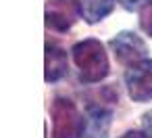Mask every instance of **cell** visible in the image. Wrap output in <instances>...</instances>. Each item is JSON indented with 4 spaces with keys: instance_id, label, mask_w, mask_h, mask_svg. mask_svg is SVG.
Masks as SVG:
<instances>
[{
    "instance_id": "1",
    "label": "cell",
    "mask_w": 152,
    "mask_h": 138,
    "mask_svg": "<svg viewBox=\"0 0 152 138\" xmlns=\"http://www.w3.org/2000/svg\"><path fill=\"white\" fill-rule=\"evenodd\" d=\"M71 55L79 69V80L83 84H98L110 73L108 57L100 40H94V38L81 40L71 48Z\"/></svg>"
},
{
    "instance_id": "2",
    "label": "cell",
    "mask_w": 152,
    "mask_h": 138,
    "mask_svg": "<svg viewBox=\"0 0 152 138\" xmlns=\"http://www.w3.org/2000/svg\"><path fill=\"white\" fill-rule=\"evenodd\" d=\"M52 115V138H83L88 119L71 98L56 96L50 109Z\"/></svg>"
},
{
    "instance_id": "3",
    "label": "cell",
    "mask_w": 152,
    "mask_h": 138,
    "mask_svg": "<svg viewBox=\"0 0 152 138\" xmlns=\"http://www.w3.org/2000/svg\"><path fill=\"white\" fill-rule=\"evenodd\" d=\"M108 44H110V48H113L115 59H117L121 65H129V67L142 63L144 57H146V52H148L146 42H144L137 34L127 32V30H125V32H119Z\"/></svg>"
},
{
    "instance_id": "4",
    "label": "cell",
    "mask_w": 152,
    "mask_h": 138,
    "mask_svg": "<svg viewBox=\"0 0 152 138\" xmlns=\"http://www.w3.org/2000/svg\"><path fill=\"white\" fill-rule=\"evenodd\" d=\"M127 94L135 103L152 100V59H144L142 63L129 67L125 71Z\"/></svg>"
},
{
    "instance_id": "5",
    "label": "cell",
    "mask_w": 152,
    "mask_h": 138,
    "mask_svg": "<svg viewBox=\"0 0 152 138\" xmlns=\"http://www.w3.org/2000/svg\"><path fill=\"white\" fill-rule=\"evenodd\" d=\"M75 0H48L46 2V27L54 32H67L77 21Z\"/></svg>"
},
{
    "instance_id": "6",
    "label": "cell",
    "mask_w": 152,
    "mask_h": 138,
    "mask_svg": "<svg viewBox=\"0 0 152 138\" xmlns=\"http://www.w3.org/2000/svg\"><path fill=\"white\" fill-rule=\"evenodd\" d=\"M69 71V59H67V50L61 48L54 42H46V73L44 80L48 84H54L58 80H63Z\"/></svg>"
},
{
    "instance_id": "7",
    "label": "cell",
    "mask_w": 152,
    "mask_h": 138,
    "mask_svg": "<svg viewBox=\"0 0 152 138\" xmlns=\"http://www.w3.org/2000/svg\"><path fill=\"white\" fill-rule=\"evenodd\" d=\"M113 121V111L104 105H90L88 109V125L83 138H108Z\"/></svg>"
},
{
    "instance_id": "8",
    "label": "cell",
    "mask_w": 152,
    "mask_h": 138,
    "mask_svg": "<svg viewBox=\"0 0 152 138\" xmlns=\"http://www.w3.org/2000/svg\"><path fill=\"white\" fill-rule=\"evenodd\" d=\"M75 4H77L79 17L86 23L94 25V23L102 21L106 15H110L115 0H75Z\"/></svg>"
},
{
    "instance_id": "9",
    "label": "cell",
    "mask_w": 152,
    "mask_h": 138,
    "mask_svg": "<svg viewBox=\"0 0 152 138\" xmlns=\"http://www.w3.org/2000/svg\"><path fill=\"white\" fill-rule=\"evenodd\" d=\"M140 27H142L144 34H148L152 38V4L142 11V15H140Z\"/></svg>"
},
{
    "instance_id": "10",
    "label": "cell",
    "mask_w": 152,
    "mask_h": 138,
    "mask_svg": "<svg viewBox=\"0 0 152 138\" xmlns=\"http://www.w3.org/2000/svg\"><path fill=\"white\" fill-rule=\"evenodd\" d=\"M117 2H119L125 11H131V13H133V11H140V9H144V7L148 9L152 0H117Z\"/></svg>"
},
{
    "instance_id": "11",
    "label": "cell",
    "mask_w": 152,
    "mask_h": 138,
    "mask_svg": "<svg viewBox=\"0 0 152 138\" xmlns=\"http://www.w3.org/2000/svg\"><path fill=\"white\" fill-rule=\"evenodd\" d=\"M142 128H144L146 138H152V111L144 113V117H142Z\"/></svg>"
},
{
    "instance_id": "12",
    "label": "cell",
    "mask_w": 152,
    "mask_h": 138,
    "mask_svg": "<svg viewBox=\"0 0 152 138\" xmlns=\"http://www.w3.org/2000/svg\"><path fill=\"white\" fill-rule=\"evenodd\" d=\"M119 138H146V134H144V132H137V130H129V132H125V134L119 136Z\"/></svg>"
}]
</instances>
